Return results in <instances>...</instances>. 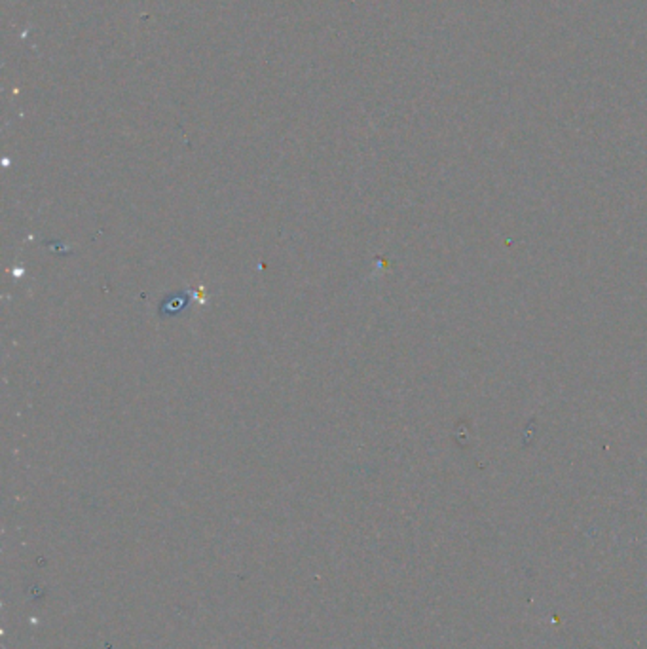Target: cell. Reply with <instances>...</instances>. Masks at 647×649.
Listing matches in <instances>:
<instances>
[{
    "label": "cell",
    "mask_w": 647,
    "mask_h": 649,
    "mask_svg": "<svg viewBox=\"0 0 647 649\" xmlns=\"http://www.w3.org/2000/svg\"><path fill=\"white\" fill-rule=\"evenodd\" d=\"M188 306V294L186 292H175L165 297L160 304V317H175L179 316L184 308Z\"/></svg>",
    "instance_id": "6da1fadb"
}]
</instances>
